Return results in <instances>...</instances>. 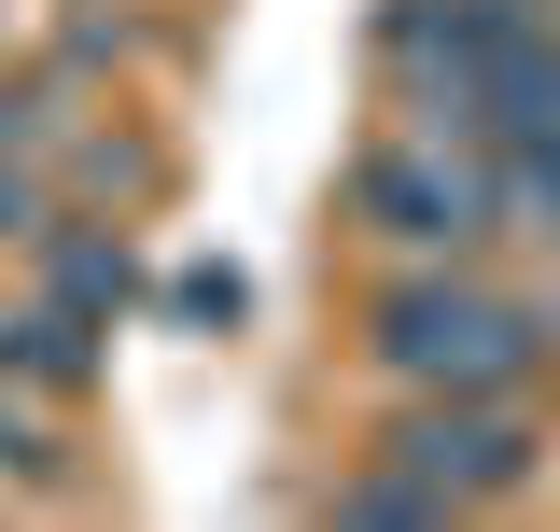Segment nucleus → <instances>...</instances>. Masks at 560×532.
Listing matches in <instances>:
<instances>
[{"label": "nucleus", "instance_id": "obj_1", "mask_svg": "<svg viewBox=\"0 0 560 532\" xmlns=\"http://www.w3.org/2000/svg\"><path fill=\"white\" fill-rule=\"evenodd\" d=\"M364 350H378L393 393H518L533 350H547V309L490 294L463 266H420V280H393V294L364 309Z\"/></svg>", "mask_w": 560, "mask_h": 532}, {"label": "nucleus", "instance_id": "obj_2", "mask_svg": "<svg viewBox=\"0 0 560 532\" xmlns=\"http://www.w3.org/2000/svg\"><path fill=\"white\" fill-rule=\"evenodd\" d=\"M378 463H393V476H420V490L463 519V505H504V490H533L547 435H533L504 393H407V406H393V435H378Z\"/></svg>", "mask_w": 560, "mask_h": 532}, {"label": "nucleus", "instance_id": "obj_3", "mask_svg": "<svg viewBox=\"0 0 560 532\" xmlns=\"http://www.w3.org/2000/svg\"><path fill=\"white\" fill-rule=\"evenodd\" d=\"M364 224L393 239V253H420V266H463L504 224V197H490V154L477 140H448V127H420V140H393V154H364Z\"/></svg>", "mask_w": 560, "mask_h": 532}, {"label": "nucleus", "instance_id": "obj_4", "mask_svg": "<svg viewBox=\"0 0 560 532\" xmlns=\"http://www.w3.org/2000/svg\"><path fill=\"white\" fill-rule=\"evenodd\" d=\"M0 379H84V323L57 294L43 309H0Z\"/></svg>", "mask_w": 560, "mask_h": 532}, {"label": "nucleus", "instance_id": "obj_5", "mask_svg": "<svg viewBox=\"0 0 560 532\" xmlns=\"http://www.w3.org/2000/svg\"><path fill=\"white\" fill-rule=\"evenodd\" d=\"M57 309H70V323L127 309V253H113V239H57Z\"/></svg>", "mask_w": 560, "mask_h": 532}, {"label": "nucleus", "instance_id": "obj_6", "mask_svg": "<svg viewBox=\"0 0 560 532\" xmlns=\"http://www.w3.org/2000/svg\"><path fill=\"white\" fill-rule=\"evenodd\" d=\"M0 476H57V435H43L28 406H0Z\"/></svg>", "mask_w": 560, "mask_h": 532}, {"label": "nucleus", "instance_id": "obj_7", "mask_svg": "<svg viewBox=\"0 0 560 532\" xmlns=\"http://www.w3.org/2000/svg\"><path fill=\"white\" fill-rule=\"evenodd\" d=\"M183 323H238V280L224 266H183Z\"/></svg>", "mask_w": 560, "mask_h": 532}, {"label": "nucleus", "instance_id": "obj_8", "mask_svg": "<svg viewBox=\"0 0 560 532\" xmlns=\"http://www.w3.org/2000/svg\"><path fill=\"white\" fill-rule=\"evenodd\" d=\"M0 239H43V183L28 169H0Z\"/></svg>", "mask_w": 560, "mask_h": 532}]
</instances>
